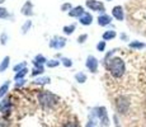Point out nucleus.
<instances>
[{
  "label": "nucleus",
  "mask_w": 146,
  "mask_h": 127,
  "mask_svg": "<svg viewBox=\"0 0 146 127\" xmlns=\"http://www.w3.org/2000/svg\"><path fill=\"white\" fill-rule=\"evenodd\" d=\"M64 64H65V66H71V61L67 59H64Z\"/></svg>",
  "instance_id": "nucleus-24"
},
{
  "label": "nucleus",
  "mask_w": 146,
  "mask_h": 127,
  "mask_svg": "<svg viewBox=\"0 0 146 127\" xmlns=\"http://www.w3.org/2000/svg\"><path fill=\"white\" fill-rule=\"evenodd\" d=\"M32 4L31 3H26V5L23 7V9H22V13L26 14V15H31L32 14Z\"/></svg>",
  "instance_id": "nucleus-9"
},
{
  "label": "nucleus",
  "mask_w": 146,
  "mask_h": 127,
  "mask_svg": "<svg viewBox=\"0 0 146 127\" xmlns=\"http://www.w3.org/2000/svg\"><path fill=\"white\" fill-rule=\"evenodd\" d=\"M69 14H70V17H79V15H84L85 13H84V10H83V7H76Z\"/></svg>",
  "instance_id": "nucleus-8"
},
{
  "label": "nucleus",
  "mask_w": 146,
  "mask_h": 127,
  "mask_svg": "<svg viewBox=\"0 0 146 127\" xmlns=\"http://www.w3.org/2000/svg\"><path fill=\"white\" fill-rule=\"evenodd\" d=\"M86 7L95 12H104V5L97 0H86Z\"/></svg>",
  "instance_id": "nucleus-2"
},
{
  "label": "nucleus",
  "mask_w": 146,
  "mask_h": 127,
  "mask_svg": "<svg viewBox=\"0 0 146 127\" xmlns=\"http://www.w3.org/2000/svg\"><path fill=\"white\" fill-rule=\"evenodd\" d=\"M116 37V32L114 31H108V32H106L104 35H103V39L107 41V39H112Z\"/></svg>",
  "instance_id": "nucleus-10"
},
{
  "label": "nucleus",
  "mask_w": 146,
  "mask_h": 127,
  "mask_svg": "<svg viewBox=\"0 0 146 127\" xmlns=\"http://www.w3.org/2000/svg\"><path fill=\"white\" fill-rule=\"evenodd\" d=\"M43 72V69H42V66H38V69H36L35 71H33V75H37V74H42Z\"/></svg>",
  "instance_id": "nucleus-21"
},
{
  "label": "nucleus",
  "mask_w": 146,
  "mask_h": 127,
  "mask_svg": "<svg viewBox=\"0 0 146 127\" xmlns=\"http://www.w3.org/2000/svg\"><path fill=\"white\" fill-rule=\"evenodd\" d=\"M112 14H113V17L117 19V21H123V17H125V14H123L122 7H114L113 10H112Z\"/></svg>",
  "instance_id": "nucleus-4"
},
{
  "label": "nucleus",
  "mask_w": 146,
  "mask_h": 127,
  "mask_svg": "<svg viewBox=\"0 0 146 127\" xmlns=\"http://www.w3.org/2000/svg\"><path fill=\"white\" fill-rule=\"evenodd\" d=\"M75 29V25L72 24V25H70V27H65L64 28V32L67 33V35H70V33H72V31Z\"/></svg>",
  "instance_id": "nucleus-15"
},
{
  "label": "nucleus",
  "mask_w": 146,
  "mask_h": 127,
  "mask_svg": "<svg viewBox=\"0 0 146 127\" xmlns=\"http://www.w3.org/2000/svg\"><path fill=\"white\" fill-rule=\"evenodd\" d=\"M9 66V57H5L4 60H3V63H1V65H0V72H3L4 71L7 67Z\"/></svg>",
  "instance_id": "nucleus-12"
},
{
  "label": "nucleus",
  "mask_w": 146,
  "mask_h": 127,
  "mask_svg": "<svg viewBox=\"0 0 146 127\" xmlns=\"http://www.w3.org/2000/svg\"><path fill=\"white\" fill-rule=\"evenodd\" d=\"M8 88H9V81H8V83H5L4 85H3L1 88H0V97H3V95H4L5 93H7Z\"/></svg>",
  "instance_id": "nucleus-14"
},
{
  "label": "nucleus",
  "mask_w": 146,
  "mask_h": 127,
  "mask_svg": "<svg viewBox=\"0 0 146 127\" xmlns=\"http://www.w3.org/2000/svg\"><path fill=\"white\" fill-rule=\"evenodd\" d=\"M58 64H60V63H58V61H56V60L47 61V66H48V67H55V66H57Z\"/></svg>",
  "instance_id": "nucleus-18"
},
{
  "label": "nucleus",
  "mask_w": 146,
  "mask_h": 127,
  "mask_svg": "<svg viewBox=\"0 0 146 127\" xmlns=\"http://www.w3.org/2000/svg\"><path fill=\"white\" fill-rule=\"evenodd\" d=\"M130 47L131 49H144L145 47V45L144 43H141V42H131L130 43Z\"/></svg>",
  "instance_id": "nucleus-13"
},
{
  "label": "nucleus",
  "mask_w": 146,
  "mask_h": 127,
  "mask_svg": "<svg viewBox=\"0 0 146 127\" xmlns=\"http://www.w3.org/2000/svg\"><path fill=\"white\" fill-rule=\"evenodd\" d=\"M28 72V70L27 69H23V70H21V72H17V75H15V79H19V78H22V76H24Z\"/></svg>",
  "instance_id": "nucleus-16"
},
{
  "label": "nucleus",
  "mask_w": 146,
  "mask_h": 127,
  "mask_svg": "<svg viewBox=\"0 0 146 127\" xmlns=\"http://www.w3.org/2000/svg\"><path fill=\"white\" fill-rule=\"evenodd\" d=\"M65 46V38H58L51 41V47H56V49H61Z\"/></svg>",
  "instance_id": "nucleus-7"
},
{
  "label": "nucleus",
  "mask_w": 146,
  "mask_h": 127,
  "mask_svg": "<svg viewBox=\"0 0 146 127\" xmlns=\"http://www.w3.org/2000/svg\"><path fill=\"white\" fill-rule=\"evenodd\" d=\"M86 67L90 70L92 72H95L98 69V60L94 56H89L88 60H86Z\"/></svg>",
  "instance_id": "nucleus-3"
},
{
  "label": "nucleus",
  "mask_w": 146,
  "mask_h": 127,
  "mask_svg": "<svg viewBox=\"0 0 146 127\" xmlns=\"http://www.w3.org/2000/svg\"><path fill=\"white\" fill-rule=\"evenodd\" d=\"M76 79L80 81V83H84V81L86 80V76L84 75L83 72H80V74H78V75H76Z\"/></svg>",
  "instance_id": "nucleus-17"
},
{
  "label": "nucleus",
  "mask_w": 146,
  "mask_h": 127,
  "mask_svg": "<svg viewBox=\"0 0 146 127\" xmlns=\"http://www.w3.org/2000/svg\"><path fill=\"white\" fill-rule=\"evenodd\" d=\"M92 21H93V17H92L89 13H85L84 15H81V18H80V23H81V24H84V25L90 24V23H92Z\"/></svg>",
  "instance_id": "nucleus-6"
},
{
  "label": "nucleus",
  "mask_w": 146,
  "mask_h": 127,
  "mask_svg": "<svg viewBox=\"0 0 146 127\" xmlns=\"http://www.w3.org/2000/svg\"><path fill=\"white\" fill-rule=\"evenodd\" d=\"M108 70L113 78H116V79L122 78L123 74H125V71H126L125 63H123L122 59L113 57L112 60H109V63H108Z\"/></svg>",
  "instance_id": "nucleus-1"
},
{
  "label": "nucleus",
  "mask_w": 146,
  "mask_h": 127,
  "mask_svg": "<svg viewBox=\"0 0 146 127\" xmlns=\"http://www.w3.org/2000/svg\"><path fill=\"white\" fill-rule=\"evenodd\" d=\"M111 21H112L111 17L103 14V15H100L99 18H98V24H99V25H107V24L111 23Z\"/></svg>",
  "instance_id": "nucleus-5"
},
{
  "label": "nucleus",
  "mask_w": 146,
  "mask_h": 127,
  "mask_svg": "<svg viewBox=\"0 0 146 127\" xmlns=\"http://www.w3.org/2000/svg\"><path fill=\"white\" fill-rule=\"evenodd\" d=\"M37 83H41V84H43V83H50V79H48V78H46V79H38Z\"/></svg>",
  "instance_id": "nucleus-22"
},
{
  "label": "nucleus",
  "mask_w": 146,
  "mask_h": 127,
  "mask_svg": "<svg viewBox=\"0 0 146 127\" xmlns=\"http://www.w3.org/2000/svg\"><path fill=\"white\" fill-rule=\"evenodd\" d=\"M7 15H8L7 9H4V8H0V18H5Z\"/></svg>",
  "instance_id": "nucleus-20"
},
{
  "label": "nucleus",
  "mask_w": 146,
  "mask_h": 127,
  "mask_svg": "<svg viewBox=\"0 0 146 127\" xmlns=\"http://www.w3.org/2000/svg\"><path fill=\"white\" fill-rule=\"evenodd\" d=\"M85 38H86V35H83L81 37L78 38V41H79V42H84V39H85Z\"/></svg>",
  "instance_id": "nucleus-26"
},
{
  "label": "nucleus",
  "mask_w": 146,
  "mask_h": 127,
  "mask_svg": "<svg viewBox=\"0 0 146 127\" xmlns=\"http://www.w3.org/2000/svg\"><path fill=\"white\" fill-rule=\"evenodd\" d=\"M1 3H4V0H0V4H1Z\"/></svg>",
  "instance_id": "nucleus-27"
},
{
  "label": "nucleus",
  "mask_w": 146,
  "mask_h": 127,
  "mask_svg": "<svg viewBox=\"0 0 146 127\" xmlns=\"http://www.w3.org/2000/svg\"><path fill=\"white\" fill-rule=\"evenodd\" d=\"M104 47H106V42H104V41H102L100 43H98V45H97L98 51H104Z\"/></svg>",
  "instance_id": "nucleus-19"
},
{
  "label": "nucleus",
  "mask_w": 146,
  "mask_h": 127,
  "mask_svg": "<svg viewBox=\"0 0 146 127\" xmlns=\"http://www.w3.org/2000/svg\"><path fill=\"white\" fill-rule=\"evenodd\" d=\"M70 8H71V5H70V4H65V5H62V8H61V9L66 10V9H70Z\"/></svg>",
  "instance_id": "nucleus-25"
},
{
  "label": "nucleus",
  "mask_w": 146,
  "mask_h": 127,
  "mask_svg": "<svg viewBox=\"0 0 146 127\" xmlns=\"http://www.w3.org/2000/svg\"><path fill=\"white\" fill-rule=\"evenodd\" d=\"M24 65H26V64H24V63H23V64H21V65H17V66H15V67H14V71H19V70H21V69H22V67H23V66H24Z\"/></svg>",
  "instance_id": "nucleus-23"
},
{
  "label": "nucleus",
  "mask_w": 146,
  "mask_h": 127,
  "mask_svg": "<svg viewBox=\"0 0 146 127\" xmlns=\"http://www.w3.org/2000/svg\"><path fill=\"white\" fill-rule=\"evenodd\" d=\"M8 109H9V100L5 99L1 104H0V111L5 113V112H8Z\"/></svg>",
  "instance_id": "nucleus-11"
}]
</instances>
